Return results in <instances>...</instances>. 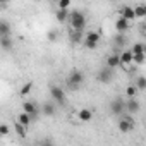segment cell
<instances>
[{"label": "cell", "instance_id": "6da1fadb", "mask_svg": "<svg viewBox=\"0 0 146 146\" xmlns=\"http://www.w3.org/2000/svg\"><path fill=\"white\" fill-rule=\"evenodd\" d=\"M83 83H84V74H83L81 70H72V72H69L65 84H67V88H69L70 91L79 90V88L83 86Z\"/></svg>", "mask_w": 146, "mask_h": 146}, {"label": "cell", "instance_id": "7a4b0ae2", "mask_svg": "<svg viewBox=\"0 0 146 146\" xmlns=\"http://www.w3.org/2000/svg\"><path fill=\"white\" fill-rule=\"evenodd\" d=\"M69 24H70L72 29L84 31V28H86V16L81 11H72L69 14Z\"/></svg>", "mask_w": 146, "mask_h": 146}, {"label": "cell", "instance_id": "3957f363", "mask_svg": "<svg viewBox=\"0 0 146 146\" xmlns=\"http://www.w3.org/2000/svg\"><path fill=\"white\" fill-rule=\"evenodd\" d=\"M112 79H113V69L112 67H103L98 74H96V81L98 83H102V84H108V83H112Z\"/></svg>", "mask_w": 146, "mask_h": 146}, {"label": "cell", "instance_id": "277c9868", "mask_svg": "<svg viewBox=\"0 0 146 146\" xmlns=\"http://www.w3.org/2000/svg\"><path fill=\"white\" fill-rule=\"evenodd\" d=\"M108 108H110V113H113V115H122L124 110H125V102H124L122 98H115V100L110 102Z\"/></svg>", "mask_w": 146, "mask_h": 146}, {"label": "cell", "instance_id": "5b68a950", "mask_svg": "<svg viewBox=\"0 0 146 146\" xmlns=\"http://www.w3.org/2000/svg\"><path fill=\"white\" fill-rule=\"evenodd\" d=\"M132 127H134V119L131 117V115H124L120 120H119V131L120 132H131L132 131Z\"/></svg>", "mask_w": 146, "mask_h": 146}, {"label": "cell", "instance_id": "8992f818", "mask_svg": "<svg viewBox=\"0 0 146 146\" xmlns=\"http://www.w3.org/2000/svg\"><path fill=\"white\" fill-rule=\"evenodd\" d=\"M50 96H52V100H53L55 103H58V105H62V103L65 102V91H64L60 86L50 88Z\"/></svg>", "mask_w": 146, "mask_h": 146}, {"label": "cell", "instance_id": "52a82bcc", "mask_svg": "<svg viewBox=\"0 0 146 146\" xmlns=\"http://www.w3.org/2000/svg\"><path fill=\"white\" fill-rule=\"evenodd\" d=\"M55 112H57V108H55V102H53V100L41 105V113H43V115L52 117V115H55Z\"/></svg>", "mask_w": 146, "mask_h": 146}, {"label": "cell", "instance_id": "ba28073f", "mask_svg": "<svg viewBox=\"0 0 146 146\" xmlns=\"http://www.w3.org/2000/svg\"><path fill=\"white\" fill-rule=\"evenodd\" d=\"M139 108H141V105H139V102L136 100V96H134V98H129V100L125 102V110H127L129 113H136V112H139Z\"/></svg>", "mask_w": 146, "mask_h": 146}, {"label": "cell", "instance_id": "9c48e42d", "mask_svg": "<svg viewBox=\"0 0 146 146\" xmlns=\"http://www.w3.org/2000/svg\"><path fill=\"white\" fill-rule=\"evenodd\" d=\"M107 65L112 67V69L122 65V62H120V53H112V55H108V57H107Z\"/></svg>", "mask_w": 146, "mask_h": 146}, {"label": "cell", "instance_id": "30bf717a", "mask_svg": "<svg viewBox=\"0 0 146 146\" xmlns=\"http://www.w3.org/2000/svg\"><path fill=\"white\" fill-rule=\"evenodd\" d=\"M127 28H129V21H127L125 17L120 16V17L115 21V29H117V33H125Z\"/></svg>", "mask_w": 146, "mask_h": 146}, {"label": "cell", "instance_id": "8fae6325", "mask_svg": "<svg viewBox=\"0 0 146 146\" xmlns=\"http://www.w3.org/2000/svg\"><path fill=\"white\" fill-rule=\"evenodd\" d=\"M120 16L122 17H125L127 21H134L136 19V12H134V7H122L120 9Z\"/></svg>", "mask_w": 146, "mask_h": 146}, {"label": "cell", "instance_id": "7c38bea8", "mask_svg": "<svg viewBox=\"0 0 146 146\" xmlns=\"http://www.w3.org/2000/svg\"><path fill=\"white\" fill-rule=\"evenodd\" d=\"M23 110H24V112H28L33 119L38 115V108H36V105H35L33 102H24V103H23Z\"/></svg>", "mask_w": 146, "mask_h": 146}, {"label": "cell", "instance_id": "4fadbf2b", "mask_svg": "<svg viewBox=\"0 0 146 146\" xmlns=\"http://www.w3.org/2000/svg\"><path fill=\"white\" fill-rule=\"evenodd\" d=\"M69 36H70V41L72 43H83L84 40H83V31H78V29H72L70 28V33H69Z\"/></svg>", "mask_w": 146, "mask_h": 146}, {"label": "cell", "instance_id": "5bb4252c", "mask_svg": "<svg viewBox=\"0 0 146 146\" xmlns=\"http://www.w3.org/2000/svg\"><path fill=\"white\" fill-rule=\"evenodd\" d=\"M55 19H57L58 23L69 21V9H57V11H55Z\"/></svg>", "mask_w": 146, "mask_h": 146}, {"label": "cell", "instance_id": "9a60e30c", "mask_svg": "<svg viewBox=\"0 0 146 146\" xmlns=\"http://www.w3.org/2000/svg\"><path fill=\"white\" fill-rule=\"evenodd\" d=\"M132 58H134V53H132V50H124V52L120 53V62H122V65L132 64Z\"/></svg>", "mask_w": 146, "mask_h": 146}, {"label": "cell", "instance_id": "2e32d148", "mask_svg": "<svg viewBox=\"0 0 146 146\" xmlns=\"http://www.w3.org/2000/svg\"><path fill=\"white\" fill-rule=\"evenodd\" d=\"M31 120H33V117L28 113V112H21L19 115H17V122H21V124H24L26 127H29V124H31Z\"/></svg>", "mask_w": 146, "mask_h": 146}, {"label": "cell", "instance_id": "e0dca14e", "mask_svg": "<svg viewBox=\"0 0 146 146\" xmlns=\"http://www.w3.org/2000/svg\"><path fill=\"white\" fill-rule=\"evenodd\" d=\"M78 117H79V120H83V122H90V120L93 119V112L88 110V108H83V110H79Z\"/></svg>", "mask_w": 146, "mask_h": 146}, {"label": "cell", "instance_id": "ac0fdd59", "mask_svg": "<svg viewBox=\"0 0 146 146\" xmlns=\"http://www.w3.org/2000/svg\"><path fill=\"white\" fill-rule=\"evenodd\" d=\"M113 43H115L117 48H124L125 43H127V38L124 36V33H119L117 36H113Z\"/></svg>", "mask_w": 146, "mask_h": 146}, {"label": "cell", "instance_id": "d6986e66", "mask_svg": "<svg viewBox=\"0 0 146 146\" xmlns=\"http://www.w3.org/2000/svg\"><path fill=\"white\" fill-rule=\"evenodd\" d=\"M134 12H136V19H143L146 17V5L144 4H139L134 7Z\"/></svg>", "mask_w": 146, "mask_h": 146}, {"label": "cell", "instance_id": "ffe728a7", "mask_svg": "<svg viewBox=\"0 0 146 146\" xmlns=\"http://www.w3.org/2000/svg\"><path fill=\"white\" fill-rule=\"evenodd\" d=\"M14 129H16V134H17L19 137H24V136H26V131H28V127H26L24 124H21V122H16V124H14Z\"/></svg>", "mask_w": 146, "mask_h": 146}, {"label": "cell", "instance_id": "44dd1931", "mask_svg": "<svg viewBox=\"0 0 146 146\" xmlns=\"http://www.w3.org/2000/svg\"><path fill=\"white\" fill-rule=\"evenodd\" d=\"M11 35V26L7 21H2L0 23V36H9Z\"/></svg>", "mask_w": 146, "mask_h": 146}, {"label": "cell", "instance_id": "7402d4cb", "mask_svg": "<svg viewBox=\"0 0 146 146\" xmlns=\"http://www.w3.org/2000/svg\"><path fill=\"white\" fill-rule=\"evenodd\" d=\"M0 45H2V48H4L5 52L12 48V41H11L9 36H0Z\"/></svg>", "mask_w": 146, "mask_h": 146}, {"label": "cell", "instance_id": "603a6c76", "mask_svg": "<svg viewBox=\"0 0 146 146\" xmlns=\"http://www.w3.org/2000/svg\"><path fill=\"white\" fill-rule=\"evenodd\" d=\"M137 91H139V90H137V86H136V84H131V86H127V88H125V95H127L129 98H134V96L137 95Z\"/></svg>", "mask_w": 146, "mask_h": 146}, {"label": "cell", "instance_id": "cb8c5ba5", "mask_svg": "<svg viewBox=\"0 0 146 146\" xmlns=\"http://www.w3.org/2000/svg\"><path fill=\"white\" fill-rule=\"evenodd\" d=\"M132 53H146V45L144 43H134L132 45Z\"/></svg>", "mask_w": 146, "mask_h": 146}, {"label": "cell", "instance_id": "d4e9b609", "mask_svg": "<svg viewBox=\"0 0 146 146\" xmlns=\"http://www.w3.org/2000/svg\"><path fill=\"white\" fill-rule=\"evenodd\" d=\"M144 60H146V53H134L132 64H137V65H141V64H144Z\"/></svg>", "mask_w": 146, "mask_h": 146}, {"label": "cell", "instance_id": "484cf974", "mask_svg": "<svg viewBox=\"0 0 146 146\" xmlns=\"http://www.w3.org/2000/svg\"><path fill=\"white\" fill-rule=\"evenodd\" d=\"M31 88H33V83L29 81V83H26V84H24V86L21 88L19 95H21V96H28V95H29V91H31Z\"/></svg>", "mask_w": 146, "mask_h": 146}, {"label": "cell", "instance_id": "4316f807", "mask_svg": "<svg viewBox=\"0 0 146 146\" xmlns=\"http://www.w3.org/2000/svg\"><path fill=\"white\" fill-rule=\"evenodd\" d=\"M136 86H137V90H139V91H144V90H146V78L139 76V78L136 79Z\"/></svg>", "mask_w": 146, "mask_h": 146}, {"label": "cell", "instance_id": "83f0119b", "mask_svg": "<svg viewBox=\"0 0 146 146\" xmlns=\"http://www.w3.org/2000/svg\"><path fill=\"white\" fill-rule=\"evenodd\" d=\"M84 38H86V40H90V41H96V43L100 41V35H98V33H95V31L86 33V35H84Z\"/></svg>", "mask_w": 146, "mask_h": 146}, {"label": "cell", "instance_id": "f1b7e54d", "mask_svg": "<svg viewBox=\"0 0 146 146\" xmlns=\"http://www.w3.org/2000/svg\"><path fill=\"white\" fill-rule=\"evenodd\" d=\"M83 45H84L88 50H96V46H98V43H96V41H90V40H86V38H84Z\"/></svg>", "mask_w": 146, "mask_h": 146}, {"label": "cell", "instance_id": "f546056e", "mask_svg": "<svg viewBox=\"0 0 146 146\" xmlns=\"http://www.w3.org/2000/svg\"><path fill=\"white\" fill-rule=\"evenodd\" d=\"M70 2H72V0H58V9H69L70 7Z\"/></svg>", "mask_w": 146, "mask_h": 146}, {"label": "cell", "instance_id": "4dcf8cb0", "mask_svg": "<svg viewBox=\"0 0 146 146\" xmlns=\"http://www.w3.org/2000/svg\"><path fill=\"white\" fill-rule=\"evenodd\" d=\"M46 36H48V40H50V41H55V40H57V36H58V33H57V31H53V29H50V31L46 33Z\"/></svg>", "mask_w": 146, "mask_h": 146}, {"label": "cell", "instance_id": "1f68e13d", "mask_svg": "<svg viewBox=\"0 0 146 146\" xmlns=\"http://www.w3.org/2000/svg\"><path fill=\"white\" fill-rule=\"evenodd\" d=\"M7 134H9V125L2 124V125H0V136H7Z\"/></svg>", "mask_w": 146, "mask_h": 146}, {"label": "cell", "instance_id": "d6a6232c", "mask_svg": "<svg viewBox=\"0 0 146 146\" xmlns=\"http://www.w3.org/2000/svg\"><path fill=\"white\" fill-rule=\"evenodd\" d=\"M0 2H2V4L5 5V4H9V2H11V0H0Z\"/></svg>", "mask_w": 146, "mask_h": 146}, {"label": "cell", "instance_id": "836d02e7", "mask_svg": "<svg viewBox=\"0 0 146 146\" xmlns=\"http://www.w3.org/2000/svg\"><path fill=\"white\" fill-rule=\"evenodd\" d=\"M57 2H58V0H57Z\"/></svg>", "mask_w": 146, "mask_h": 146}]
</instances>
